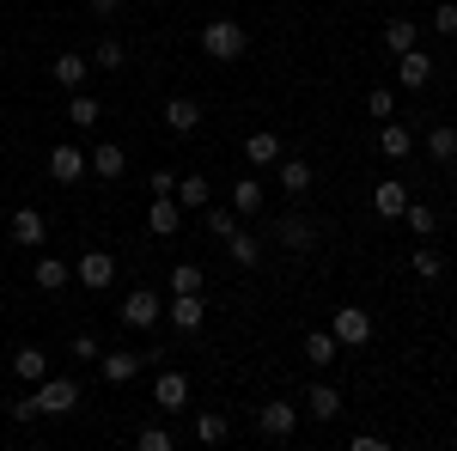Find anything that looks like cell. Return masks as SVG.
<instances>
[{
	"mask_svg": "<svg viewBox=\"0 0 457 451\" xmlns=\"http://www.w3.org/2000/svg\"><path fill=\"white\" fill-rule=\"evenodd\" d=\"M153 196H177V177L171 171H153Z\"/></svg>",
	"mask_w": 457,
	"mask_h": 451,
	"instance_id": "7bdbcfd3",
	"label": "cell"
},
{
	"mask_svg": "<svg viewBox=\"0 0 457 451\" xmlns=\"http://www.w3.org/2000/svg\"><path fill=\"white\" fill-rule=\"evenodd\" d=\"M372 208L385 213V220H403V208H409V189H403L396 177H385V183L372 189Z\"/></svg>",
	"mask_w": 457,
	"mask_h": 451,
	"instance_id": "4316f807",
	"label": "cell"
},
{
	"mask_svg": "<svg viewBox=\"0 0 457 451\" xmlns=\"http://www.w3.org/2000/svg\"><path fill=\"white\" fill-rule=\"evenodd\" d=\"M208 202H213L208 177H195V171H189V177H177V208H183V213H202Z\"/></svg>",
	"mask_w": 457,
	"mask_h": 451,
	"instance_id": "cb8c5ba5",
	"label": "cell"
},
{
	"mask_svg": "<svg viewBox=\"0 0 457 451\" xmlns=\"http://www.w3.org/2000/svg\"><path fill=\"white\" fill-rule=\"evenodd\" d=\"M12 379L43 384L49 379V354H43V347H19V354H12Z\"/></svg>",
	"mask_w": 457,
	"mask_h": 451,
	"instance_id": "d4e9b609",
	"label": "cell"
},
{
	"mask_svg": "<svg viewBox=\"0 0 457 451\" xmlns=\"http://www.w3.org/2000/svg\"><path fill=\"white\" fill-rule=\"evenodd\" d=\"M165 129L171 135H195L202 129V104L195 98H165Z\"/></svg>",
	"mask_w": 457,
	"mask_h": 451,
	"instance_id": "e0dca14e",
	"label": "cell"
},
{
	"mask_svg": "<svg viewBox=\"0 0 457 451\" xmlns=\"http://www.w3.org/2000/svg\"><path fill=\"white\" fill-rule=\"evenodd\" d=\"M141 354H129V347H116V354H98V379L104 384H129V379H141Z\"/></svg>",
	"mask_w": 457,
	"mask_h": 451,
	"instance_id": "4fadbf2b",
	"label": "cell"
},
{
	"mask_svg": "<svg viewBox=\"0 0 457 451\" xmlns=\"http://www.w3.org/2000/svg\"><path fill=\"white\" fill-rule=\"evenodd\" d=\"M86 6H92V19H116L122 13V0H86Z\"/></svg>",
	"mask_w": 457,
	"mask_h": 451,
	"instance_id": "b9f144b4",
	"label": "cell"
},
{
	"mask_svg": "<svg viewBox=\"0 0 457 451\" xmlns=\"http://www.w3.org/2000/svg\"><path fill=\"white\" fill-rule=\"evenodd\" d=\"M427 25H433L439 37H457V6H452V0H439V13H433Z\"/></svg>",
	"mask_w": 457,
	"mask_h": 451,
	"instance_id": "ab89813d",
	"label": "cell"
},
{
	"mask_svg": "<svg viewBox=\"0 0 457 451\" xmlns=\"http://www.w3.org/2000/svg\"><path fill=\"white\" fill-rule=\"evenodd\" d=\"M31 280L43 287V293H62L73 280V263H62V256H43V263H31Z\"/></svg>",
	"mask_w": 457,
	"mask_h": 451,
	"instance_id": "603a6c76",
	"label": "cell"
},
{
	"mask_svg": "<svg viewBox=\"0 0 457 451\" xmlns=\"http://www.w3.org/2000/svg\"><path fill=\"white\" fill-rule=\"evenodd\" d=\"M275 159H281V135H269V129L245 135V165H275Z\"/></svg>",
	"mask_w": 457,
	"mask_h": 451,
	"instance_id": "484cf974",
	"label": "cell"
},
{
	"mask_svg": "<svg viewBox=\"0 0 457 451\" xmlns=\"http://www.w3.org/2000/svg\"><path fill=\"white\" fill-rule=\"evenodd\" d=\"M226 256H232L238 269H256V263H262V238H250L245 226H238V232L226 238Z\"/></svg>",
	"mask_w": 457,
	"mask_h": 451,
	"instance_id": "f546056e",
	"label": "cell"
},
{
	"mask_svg": "<svg viewBox=\"0 0 457 451\" xmlns=\"http://www.w3.org/2000/svg\"><path fill=\"white\" fill-rule=\"evenodd\" d=\"M366 110H372L378 122H390V116H396V98H390V86H372V92H366Z\"/></svg>",
	"mask_w": 457,
	"mask_h": 451,
	"instance_id": "74e56055",
	"label": "cell"
},
{
	"mask_svg": "<svg viewBox=\"0 0 457 451\" xmlns=\"http://www.w3.org/2000/svg\"><path fill=\"white\" fill-rule=\"evenodd\" d=\"M202 220H208V232H213L220 244L238 232V208H202Z\"/></svg>",
	"mask_w": 457,
	"mask_h": 451,
	"instance_id": "d590c367",
	"label": "cell"
},
{
	"mask_svg": "<svg viewBox=\"0 0 457 451\" xmlns=\"http://www.w3.org/2000/svg\"><path fill=\"white\" fill-rule=\"evenodd\" d=\"M415 43H421V25H415V19H390V25H385V49H390V62H396L403 49H415Z\"/></svg>",
	"mask_w": 457,
	"mask_h": 451,
	"instance_id": "83f0119b",
	"label": "cell"
},
{
	"mask_svg": "<svg viewBox=\"0 0 457 451\" xmlns=\"http://www.w3.org/2000/svg\"><path fill=\"white\" fill-rule=\"evenodd\" d=\"M305 415L312 421H336L342 415V390H336V384H312V390H305Z\"/></svg>",
	"mask_w": 457,
	"mask_h": 451,
	"instance_id": "ffe728a7",
	"label": "cell"
},
{
	"mask_svg": "<svg viewBox=\"0 0 457 451\" xmlns=\"http://www.w3.org/2000/svg\"><path fill=\"white\" fill-rule=\"evenodd\" d=\"M232 208L238 213H262V183H256V177H238V183H232Z\"/></svg>",
	"mask_w": 457,
	"mask_h": 451,
	"instance_id": "836d02e7",
	"label": "cell"
},
{
	"mask_svg": "<svg viewBox=\"0 0 457 451\" xmlns=\"http://www.w3.org/2000/svg\"><path fill=\"white\" fill-rule=\"evenodd\" d=\"M68 347H73V360H86V366H98V354H104V347H98V336H86V330H79Z\"/></svg>",
	"mask_w": 457,
	"mask_h": 451,
	"instance_id": "f35d334b",
	"label": "cell"
},
{
	"mask_svg": "<svg viewBox=\"0 0 457 451\" xmlns=\"http://www.w3.org/2000/svg\"><path fill=\"white\" fill-rule=\"evenodd\" d=\"M336 354H342V342L329 330H312L305 336V366H336Z\"/></svg>",
	"mask_w": 457,
	"mask_h": 451,
	"instance_id": "4dcf8cb0",
	"label": "cell"
},
{
	"mask_svg": "<svg viewBox=\"0 0 457 451\" xmlns=\"http://www.w3.org/2000/svg\"><path fill=\"white\" fill-rule=\"evenodd\" d=\"M73 280H79L86 293H104L110 280H116V256H110V250H86V256H73Z\"/></svg>",
	"mask_w": 457,
	"mask_h": 451,
	"instance_id": "277c9868",
	"label": "cell"
},
{
	"mask_svg": "<svg viewBox=\"0 0 457 451\" xmlns=\"http://www.w3.org/2000/svg\"><path fill=\"white\" fill-rule=\"evenodd\" d=\"M153 409L183 415V409H189V379H183V372H159V384H153Z\"/></svg>",
	"mask_w": 457,
	"mask_h": 451,
	"instance_id": "30bf717a",
	"label": "cell"
},
{
	"mask_svg": "<svg viewBox=\"0 0 457 451\" xmlns=\"http://www.w3.org/2000/svg\"><path fill=\"white\" fill-rule=\"evenodd\" d=\"M275 183H281L287 196H305V189L317 183V171L305 165V159H275Z\"/></svg>",
	"mask_w": 457,
	"mask_h": 451,
	"instance_id": "d6986e66",
	"label": "cell"
},
{
	"mask_svg": "<svg viewBox=\"0 0 457 451\" xmlns=\"http://www.w3.org/2000/svg\"><path fill=\"white\" fill-rule=\"evenodd\" d=\"M452 446H457V433H452Z\"/></svg>",
	"mask_w": 457,
	"mask_h": 451,
	"instance_id": "ee69618b",
	"label": "cell"
},
{
	"mask_svg": "<svg viewBox=\"0 0 457 451\" xmlns=\"http://www.w3.org/2000/svg\"><path fill=\"white\" fill-rule=\"evenodd\" d=\"M86 62H92V68H98V73H110V68H122V62H129V49H122L116 37H98V49H92Z\"/></svg>",
	"mask_w": 457,
	"mask_h": 451,
	"instance_id": "d6a6232c",
	"label": "cell"
},
{
	"mask_svg": "<svg viewBox=\"0 0 457 451\" xmlns=\"http://www.w3.org/2000/svg\"><path fill=\"white\" fill-rule=\"evenodd\" d=\"M49 177H55V183H79V177H92V165H86V153H79L73 140H55V146H49Z\"/></svg>",
	"mask_w": 457,
	"mask_h": 451,
	"instance_id": "9c48e42d",
	"label": "cell"
},
{
	"mask_svg": "<svg viewBox=\"0 0 457 451\" xmlns=\"http://www.w3.org/2000/svg\"><path fill=\"white\" fill-rule=\"evenodd\" d=\"M403 226H409L415 238H433V232H439V208H427V202H409V208H403Z\"/></svg>",
	"mask_w": 457,
	"mask_h": 451,
	"instance_id": "1f68e13d",
	"label": "cell"
},
{
	"mask_svg": "<svg viewBox=\"0 0 457 451\" xmlns=\"http://www.w3.org/2000/svg\"><path fill=\"white\" fill-rule=\"evenodd\" d=\"M256 427H262V439H293V433H299V409H293L287 397H275V403L256 409Z\"/></svg>",
	"mask_w": 457,
	"mask_h": 451,
	"instance_id": "52a82bcc",
	"label": "cell"
},
{
	"mask_svg": "<svg viewBox=\"0 0 457 451\" xmlns=\"http://www.w3.org/2000/svg\"><path fill=\"white\" fill-rule=\"evenodd\" d=\"M165 323H171L177 336H195V330L208 323V305H202V293H171V305H165Z\"/></svg>",
	"mask_w": 457,
	"mask_h": 451,
	"instance_id": "8992f818",
	"label": "cell"
},
{
	"mask_svg": "<svg viewBox=\"0 0 457 451\" xmlns=\"http://www.w3.org/2000/svg\"><path fill=\"white\" fill-rule=\"evenodd\" d=\"M86 165H92V177H104V183H116V177L129 171V153H122L116 140H98V146L86 153Z\"/></svg>",
	"mask_w": 457,
	"mask_h": 451,
	"instance_id": "9a60e30c",
	"label": "cell"
},
{
	"mask_svg": "<svg viewBox=\"0 0 457 451\" xmlns=\"http://www.w3.org/2000/svg\"><path fill=\"white\" fill-rule=\"evenodd\" d=\"M146 232H153V238H177V232H183V208H177V196H153V208H146Z\"/></svg>",
	"mask_w": 457,
	"mask_h": 451,
	"instance_id": "8fae6325",
	"label": "cell"
},
{
	"mask_svg": "<svg viewBox=\"0 0 457 451\" xmlns=\"http://www.w3.org/2000/svg\"><path fill=\"white\" fill-rule=\"evenodd\" d=\"M177 439L165 433V427H141V451H171Z\"/></svg>",
	"mask_w": 457,
	"mask_h": 451,
	"instance_id": "60d3db41",
	"label": "cell"
},
{
	"mask_svg": "<svg viewBox=\"0 0 457 451\" xmlns=\"http://www.w3.org/2000/svg\"><path fill=\"white\" fill-rule=\"evenodd\" d=\"M232 439V421L220 409H195V446H226Z\"/></svg>",
	"mask_w": 457,
	"mask_h": 451,
	"instance_id": "44dd1931",
	"label": "cell"
},
{
	"mask_svg": "<svg viewBox=\"0 0 457 451\" xmlns=\"http://www.w3.org/2000/svg\"><path fill=\"white\" fill-rule=\"evenodd\" d=\"M31 409L49 421H62L79 409V379H68V372H49L43 384H31Z\"/></svg>",
	"mask_w": 457,
	"mask_h": 451,
	"instance_id": "7a4b0ae2",
	"label": "cell"
},
{
	"mask_svg": "<svg viewBox=\"0 0 457 451\" xmlns=\"http://www.w3.org/2000/svg\"><path fill=\"white\" fill-rule=\"evenodd\" d=\"M43 238H49V213H43V208H12V244L37 250Z\"/></svg>",
	"mask_w": 457,
	"mask_h": 451,
	"instance_id": "7c38bea8",
	"label": "cell"
},
{
	"mask_svg": "<svg viewBox=\"0 0 457 451\" xmlns=\"http://www.w3.org/2000/svg\"><path fill=\"white\" fill-rule=\"evenodd\" d=\"M86 73H92V62H86L79 49H62V55L49 62V79H55V86H68V92H79V86H86Z\"/></svg>",
	"mask_w": 457,
	"mask_h": 451,
	"instance_id": "2e32d148",
	"label": "cell"
},
{
	"mask_svg": "<svg viewBox=\"0 0 457 451\" xmlns=\"http://www.w3.org/2000/svg\"><path fill=\"white\" fill-rule=\"evenodd\" d=\"M378 153H385L390 165H396V159H409V153H415V135H409V122H396V116H390L385 129H378Z\"/></svg>",
	"mask_w": 457,
	"mask_h": 451,
	"instance_id": "ac0fdd59",
	"label": "cell"
},
{
	"mask_svg": "<svg viewBox=\"0 0 457 451\" xmlns=\"http://www.w3.org/2000/svg\"><path fill=\"white\" fill-rule=\"evenodd\" d=\"M427 159L433 165H457V129L452 122H433L427 129Z\"/></svg>",
	"mask_w": 457,
	"mask_h": 451,
	"instance_id": "7402d4cb",
	"label": "cell"
},
{
	"mask_svg": "<svg viewBox=\"0 0 457 451\" xmlns=\"http://www.w3.org/2000/svg\"><path fill=\"white\" fill-rule=\"evenodd\" d=\"M245 49H250V31L238 19H208L202 25V55L208 62H245Z\"/></svg>",
	"mask_w": 457,
	"mask_h": 451,
	"instance_id": "6da1fadb",
	"label": "cell"
},
{
	"mask_svg": "<svg viewBox=\"0 0 457 451\" xmlns=\"http://www.w3.org/2000/svg\"><path fill=\"white\" fill-rule=\"evenodd\" d=\"M269 238H275V244H287L293 256H305V250L317 244V232H312V220H305V213H281V220L269 226Z\"/></svg>",
	"mask_w": 457,
	"mask_h": 451,
	"instance_id": "ba28073f",
	"label": "cell"
},
{
	"mask_svg": "<svg viewBox=\"0 0 457 451\" xmlns=\"http://www.w3.org/2000/svg\"><path fill=\"white\" fill-rule=\"evenodd\" d=\"M98 116H104V110H98V98H92L86 86L68 92V122H73V129H98Z\"/></svg>",
	"mask_w": 457,
	"mask_h": 451,
	"instance_id": "f1b7e54d",
	"label": "cell"
},
{
	"mask_svg": "<svg viewBox=\"0 0 457 451\" xmlns=\"http://www.w3.org/2000/svg\"><path fill=\"white\" fill-rule=\"evenodd\" d=\"M409 269H415V280H439V275H445V256H439L433 244H421V250L409 256Z\"/></svg>",
	"mask_w": 457,
	"mask_h": 451,
	"instance_id": "e575fe53",
	"label": "cell"
},
{
	"mask_svg": "<svg viewBox=\"0 0 457 451\" xmlns=\"http://www.w3.org/2000/svg\"><path fill=\"white\" fill-rule=\"evenodd\" d=\"M159 323H165V299L153 287H135L122 299V330H159Z\"/></svg>",
	"mask_w": 457,
	"mask_h": 451,
	"instance_id": "3957f363",
	"label": "cell"
},
{
	"mask_svg": "<svg viewBox=\"0 0 457 451\" xmlns=\"http://www.w3.org/2000/svg\"><path fill=\"white\" fill-rule=\"evenodd\" d=\"M329 336L342 347H366L372 342V312H360V305H342V312L329 317Z\"/></svg>",
	"mask_w": 457,
	"mask_h": 451,
	"instance_id": "5b68a950",
	"label": "cell"
},
{
	"mask_svg": "<svg viewBox=\"0 0 457 451\" xmlns=\"http://www.w3.org/2000/svg\"><path fill=\"white\" fill-rule=\"evenodd\" d=\"M202 263H171V293H202Z\"/></svg>",
	"mask_w": 457,
	"mask_h": 451,
	"instance_id": "8d00e7d4",
	"label": "cell"
},
{
	"mask_svg": "<svg viewBox=\"0 0 457 451\" xmlns=\"http://www.w3.org/2000/svg\"><path fill=\"white\" fill-rule=\"evenodd\" d=\"M396 79H403V86H409V92H421L427 79H433V55H427L421 43H415V49H403V55H396Z\"/></svg>",
	"mask_w": 457,
	"mask_h": 451,
	"instance_id": "5bb4252c",
	"label": "cell"
}]
</instances>
